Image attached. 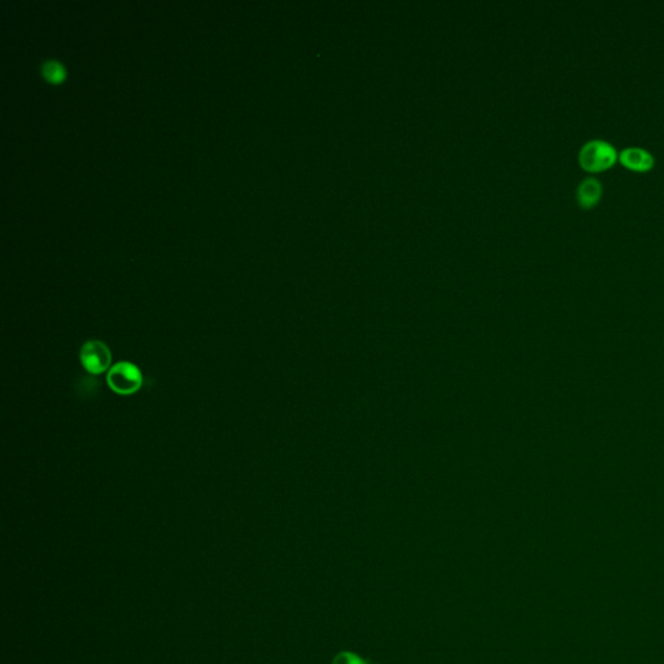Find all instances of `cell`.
Here are the masks:
<instances>
[{"label": "cell", "mask_w": 664, "mask_h": 664, "mask_svg": "<svg viewBox=\"0 0 664 664\" xmlns=\"http://www.w3.org/2000/svg\"><path fill=\"white\" fill-rule=\"evenodd\" d=\"M617 160V150L606 141L593 139L586 142L579 152V162L586 170L601 172Z\"/></svg>", "instance_id": "6da1fadb"}, {"label": "cell", "mask_w": 664, "mask_h": 664, "mask_svg": "<svg viewBox=\"0 0 664 664\" xmlns=\"http://www.w3.org/2000/svg\"><path fill=\"white\" fill-rule=\"evenodd\" d=\"M107 381L113 392L119 395H131L142 387V372L134 364L121 361L112 366L107 375Z\"/></svg>", "instance_id": "7a4b0ae2"}, {"label": "cell", "mask_w": 664, "mask_h": 664, "mask_svg": "<svg viewBox=\"0 0 664 664\" xmlns=\"http://www.w3.org/2000/svg\"><path fill=\"white\" fill-rule=\"evenodd\" d=\"M81 364L93 375L107 372L112 362V353L108 345L100 340H88L82 345Z\"/></svg>", "instance_id": "3957f363"}, {"label": "cell", "mask_w": 664, "mask_h": 664, "mask_svg": "<svg viewBox=\"0 0 664 664\" xmlns=\"http://www.w3.org/2000/svg\"><path fill=\"white\" fill-rule=\"evenodd\" d=\"M620 161L627 167L636 170V172L650 170L654 165V162H656L653 155L648 150L640 148V147H628V148L622 150Z\"/></svg>", "instance_id": "277c9868"}, {"label": "cell", "mask_w": 664, "mask_h": 664, "mask_svg": "<svg viewBox=\"0 0 664 664\" xmlns=\"http://www.w3.org/2000/svg\"><path fill=\"white\" fill-rule=\"evenodd\" d=\"M602 196V184L598 179L588 177L577 186L576 198L583 208H592Z\"/></svg>", "instance_id": "5b68a950"}, {"label": "cell", "mask_w": 664, "mask_h": 664, "mask_svg": "<svg viewBox=\"0 0 664 664\" xmlns=\"http://www.w3.org/2000/svg\"><path fill=\"white\" fill-rule=\"evenodd\" d=\"M45 76L52 82H59L64 77L63 66L55 61H49L43 66Z\"/></svg>", "instance_id": "8992f818"}, {"label": "cell", "mask_w": 664, "mask_h": 664, "mask_svg": "<svg viewBox=\"0 0 664 664\" xmlns=\"http://www.w3.org/2000/svg\"><path fill=\"white\" fill-rule=\"evenodd\" d=\"M332 664H367L364 659L353 653H340L335 656Z\"/></svg>", "instance_id": "52a82bcc"}]
</instances>
